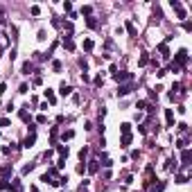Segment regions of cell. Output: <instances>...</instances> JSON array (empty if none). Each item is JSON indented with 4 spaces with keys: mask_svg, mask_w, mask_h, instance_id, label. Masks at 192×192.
Instances as JSON below:
<instances>
[{
    "mask_svg": "<svg viewBox=\"0 0 192 192\" xmlns=\"http://www.w3.org/2000/svg\"><path fill=\"white\" fill-rule=\"evenodd\" d=\"M174 59H176V64H174V66L185 68V66H188V50H185V48H183V50H179V52L174 54Z\"/></svg>",
    "mask_w": 192,
    "mask_h": 192,
    "instance_id": "1",
    "label": "cell"
},
{
    "mask_svg": "<svg viewBox=\"0 0 192 192\" xmlns=\"http://www.w3.org/2000/svg\"><path fill=\"white\" fill-rule=\"evenodd\" d=\"M165 122H167V127H174V111L172 109H165Z\"/></svg>",
    "mask_w": 192,
    "mask_h": 192,
    "instance_id": "2",
    "label": "cell"
},
{
    "mask_svg": "<svg viewBox=\"0 0 192 192\" xmlns=\"http://www.w3.org/2000/svg\"><path fill=\"white\" fill-rule=\"evenodd\" d=\"M131 77H133V75H131V72H124V70L113 75V79H115V81H124V79H131Z\"/></svg>",
    "mask_w": 192,
    "mask_h": 192,
    "instance_id": "3",
    "label": "cell"
},
{
    "mask_svg": "<svg viewBox=\"0 0 192 192\" xmlns=\"http://www.w3.org/2000/svg\"><path fill=\"white\" fill-rule=\"evenodd\" d=\"M34 142H36V133H30V136L25 138V142H23V147H27V149H30V147H34Z\"/></svg>",
    "mask_w": 192,
    "mask_h": 192,
    "instance_id": "4",
    "label": "cell"
},
{
    "mask_svg": "<svg viewBox=\"0 0 192 192\" xmlns=\"http://www.w3.org/2000/svg\"><path fill=\"white\" fill-rule=\"evenodd\" d=\"M97 169H99V160H88V172H91V174H95Z\"/></svg>",
    "mask_w": 192,
    "mask_h": 192,
    "instance_id": "5",
    "label": "cell"
},
{
    "mask_svg": "<svg viewBox=\"0 0 192 192\" xmlns=\"http://www.w3.org/2000/svg\"><path fill=\"white\" fill-rule=\"evenodd\" d=\"M7 176H11V165L0 167V179H7Z\"/></svg>",
    "mask_w": 192,
    "mask_h": 192,
    "instance_id": "6",
    "label": "cell"
},
{
    "mask_svg": "<svg viewBox=\"0 0 192 192\" xmlns=\"http://www.w3.org/2000/svg\"><path fill=\"white\" fill-rule=\"evenodd\" d=\"M158 52H160V57H163V59H167V57H169V50H167V43H160V45H158Z\"/></svg>",
    "mask_w": 192,
    "mask_h": 192,
    "instance_id": "7",
    "label": "cell"
},
{
    "mask_svg": "<svg viewBox=\"0 0 192 192\" xmlns=\"http://www.w3.org/2000/svg\"><path fill=\"white\" fill-rule=\"evenodd\" d=\"M57 152H59V156H61V158H68V154H70V149L64 147V145H57Z\"/></svg>",
    "mask_w": 192,
    "mask_h": 192,
    "instance_id": "8",
    "label": "cell"
},
{
    "mask_svg": "<svg viewBox=\"0 0 192 192\" xmlns=\"http://www.w3.org/2000/svg\"><path fill=\"white\" fill-rule=\"evenodd\" d=\"M129 93H131V84H124V86H120V88H118V95H129Z\"/></svg>",
    "mask_w": 192,
    "mask_h": 192,
    "instance_id": "9",
    "label": "cell"
},
{
    "mask_svg": "<svg viewBox=\"0 0 192 192\" xmlns=\"http://www.w3.org/2000/svg\"><path fill=\"white\" fill-rule=\"evenodd\" d=\"M32 70H34L32 61H25V64H23V75H32Z\"/></svg>",
    "mask_w": 192,
    "mask_h": 192,
    "instance_id": "10",
    "label": "cell"
},
{
    "mask_svg": "<svg viewBox=\"0 0 192 192\" xmlns=\"http://www.w3.org/2000/svg\"><path fill=\"white\" fill-rule=\"evenodd\" d=\"M181 160H183L185 165H188V163L192 160V152H190V149H183V154H181Z\"/></svg>",
    "mask_w": 192,
    "mask_h": 192,
    "instance_id": "11",
    "label": "cell"
},
{
    "mask_svg": "<svg viewBox=\"0 0 192 192\" xmlns=\"http://www.w3.org/2000/svg\"><path fill=\"white\" fill-rule=\"evenodd\" d=\"M59 93H61V95H70V93H72V86H68V84H61Z\"/></svg>",
    "mask_w": 192,
    "mask_h": 192,
    "instance_id": "12",
    "label": "cell"
},
{
    "mask_svg": "<svg viewBox=\"0 0 192 192\" xmlns=\"http://www.w3.org/2000/svg\"><path fill=\"white\" fill-rule=\"evenodd\" d=\"M64 48H66V50H70V52L75 50V43H72V38H70V36H68V38L64 41Z\"/></svg>",
    "mask_w": 192,
    "mask_h": 192,
    "instance_id": "13",
    "label": "cell"
},
{
    "mask_svg": "<svg viewBox=\"0 0 192 192\" xmlns=\"http://www.w3.org/2000/svg\"><path fill=\"white\" fill-rule=\"evenodd\" d=\"M120 145H122V147H129V145H131V133H127V136H122Z\"/></svg>",
    "mask_w": 192,
    "mask_h": 192,
    "instance_id": "14",
    "label": "cell"
},
{
    "mask_svg": "<svg viewBox=\"0 0 192 192\" xmlns=\"http://www.w3.org/2000/svg\"><path fill=\"white\" fill-rule=\"evenodd\" d=\"M120 131H122V136H127V133H131V124H129V122H124V124H120Z\"/></svg>",
    "mask_w": 192,
    "mask_h": 192,
    "instance_id": "15",
    "label": "cell"
},
{
    "mask_svg": "<svg viewBox=\"0 0 192 192\" xmlns=\"http://www.w3.org/2000/svg\"><path fill=\"white\" fill-rule=\"evenodd\" d=\"M45 97H48V102H50V104H54V102H57V97H54V93H52L50 88L45 91Z\"/></svg>",
    "mask_w": 192,
    "mask_h": 192,
    "instance_id": "16",
    "label": "cell"
},
{
    "mask_svg": "<svg viewBox=\"0 0 192 192\" xmlns=\"http://www.w3.org/2000/svg\"><path fill=\"white\" fill-rule=\"evenodd\" d=\"M169 5H172V9H174V11H181V9H183V5H181L179 0H172Z\"/></svg>",
    "mask_w": 192,
    "mask_h": 192,
    "instance_id": "17",
    "label": "cell"
},
{
    "mask_svg": "<svg viewBox=\"0 0 192 192\" xmlns=\"http://www.w3.org/2000/svg\"><path fill=\"white\" fill-rule=\"evenodd\" d=\"M9 188H11L14 192H21V190H23V185H21L18 181H14V183H9Z\"/></svg>",
    "mask_w": 192,
    "mask_h": 192,
    "instance_id": "18",
    "label": "cell"
},
{
    "mask_svg": "<svg viewBox=\"0 0 192 192\" xmlns=\"http://www.w3.org/2000/svg\"><path fill=\"white\" fill-rule=\"evenodd\" d=\"M84 50H86V52H91V50H93V41H91V38H86V41H84Z\"/></svg>",
    "mask_w": 192,
    "mask_h": 192,
    "instance_id": "19",
    "label": "cell"
},
{
    "mask_svg": "<svg viewBox=\"0 0 192 192\" xmlns=\"http://www.w3.org/2000/svg\"><path fill=\"white\" fill-rule=\"evenodd\" d=\"M176 147H179V149H185V147H188V140H185V138H181V140L176 142Z\"/></svg>",
    "mask_w": 192,
    "mask_h": 192,
    "instance_id": "20",
    "label": "cell"
},
{
    "mask_svg": "<svg viewBox=\"0 0 192 192\" xmlns=\"http://www.w3.org/2000/svg\"><path fill=\"white\" fill-rule=\"evenodd\" d=\"M176 183H188V176L185 174H176Z\"/></svg>",
    "mask_w": 192,
    "mask_h": 192,
    "instance_id": "21",
    "label": "cell"
},
{
    "mask_svg": "<svg viewBox=\"0 0 192 192\" xmlns=\"http://www.w3.org/2000/svg\"><path fill=\"white\" fill-rule=\"evenodd\" d=\"M163 190H165V183H158V185H154L149 192H163Z\"/></svg>",
    "mask_w": 192,
    "mask_h": 192,
    "instance_id": "22",
    "label": "cell"
},
{
    "mask_svg": "<svg viewBox=\"0 0 192 192\" xmlns=\"http://www.w3.org/2000/svg\"><path fill=\"white\" fill-rule=\"evenodd\" d=\"M165 167H167V169H176V160H174V158H169V160H167V165H165Z\"/></svg>",
    "mask_w": 192,
    "mask_h": 192,
    "instance_id": "23",
    "label": "cell"
},
{
    "mask_svg": "<svg viewBox=\"0 0 192 192\" xmlns=\"http://www.w3.org/2000/svg\"><path fill=\"white\" fill-rule=\"evenodd\" d=\"M138 64H140V66H147V64H149V57L142 52V57H140V61H138Z\"/></svg>",
    "mask_w": 192,
    "mask_h": 192,
    "instance_id": "24",
    "label": "cell"
},
{
    "mask_svg": "<svg viewBox=\"0 0 192 192\" xmlns=\"http://www.w3.org/2000/svg\"><path fill=\"white\" fill-rule=\"evenodd\" d=\"M72 136H75V131H70V129H68V131H64V136H61V138H64V140H70Z\"/></svg>",
    "mask_w": 192,
    "mask_h": 192,
    "instance_id": "25",
    "label": "cell"
},
{
    "mask_svg": "<svg viewBox=\"0 0 192 192\" xmlns=\"http://www.w3.org/2000/svg\"><path fill=\"white\" fill-rule=\"evenodd\" d=\"M18 115H21V120H30V115H27V111H25V109H21V111H18Z\"/></svg>",
    "mask_w": 192,
    "mask_h": 192,
    "instance_id": "26",
    "label": "cell"
},
{
    "mask_svg": "<svg viewBox=\"0 0 192 192\" xmlns=\"http://www.w3.org/2000/svg\"><path fill=\"white\" fill-rule=\"evenodd\" d=\"M86 156H88V149H86V147H84V149H81V152H79V158H81V163H84V160H86Z\"/></svg>",
    "mask_w": 192,
    "mask_h": 192,
    "instance_id": "27",
    "label": "cell"
},
{
    "mask_svg": "<svg viewBox=\"0 0 192 192\" xmlns=\"http://www.w3.org/2000/svg\"><path fill=\"white\" fill-rule=\"evenodd\" d=\"M127 30H129L131 36H136V27H133V23H127Z\"/></svg>",
    "mask_w": 192,
    "mask_h": 192,
    "instance_id": "28",
    "label": "cell"
},
{
    "mask_svg": "<svg viewBox=\"0 0 192 192\" xmlns=\"http://www.w3.org/2000/svg\"><path fill=\"white\" fill-rule=\"evenodd\" d=\"M91 11H93V7H91V5H86V7H81V14H86V16H88Z\"/></svg>",
    "mask_w": 192,
    "mask_h": 192,
    "instance_id": "29",
    "label": "cell"
},
{
    "mask_svg": "<svg viewBox=\"0 0 192 192\" xmlns=\"http://www.w3.org/2000/svg\"><path fill=\"white\" fill-rule=\"evenodd\" d=\"M136 109H147V111H149V104H147V102H138Z\"/></svg>",
    "mask_w": 192,
    "mask_h": 192,
    "instance_id": "30",
    "label": "cell"
},
{
    "mask_svg": "<svg viewBox=\"0 0 192 192\" xmlns=\"http://www.w3.org/2000/svg\"><path fill=\"white\" fill-rule=\"evenodd\" d=\"M32 169H34V165H32V163H30V165H25V167H23V174H30Z\"/></svg>",
    "mask_w": 192,
    "mask_h": 192,
    "instance_id": "31",
    "label": "cell"
},
{
    "mask_svg": "<svg viewBox=\"0 0 192 192\" xmlns=\"http://www.w3.org/2000/svg\"><path fill=\"white\" fill-rule=\"evenodd\" d=\"M86 25H88V27H97V21H95V18H88Z\"/></svg>",
    "mask_w": 192,
    "mask_h": 192,
    "instance_id": "32",
    "label": "cell"
},
{
    "mask_svg": "<svg viewBox=\"0 0 192 192\" xmlns=\"http://www.w3.org/2000/svg\"><path fill=\"white\" fill-rule=\"evenodd\" d=\"M7 188H9V183H7L5 179H0V190H7Z\"/></svg>",
    "mask_w": 192,
    "mask_h": 192,
    "instance_id": "33",
    "label": "cell"
},
{
    "mask_svg": "<svg viewBox=\"0 0 192 192\" xmlns=\"http://www.w3.org/2000/svg\"><path fill=\"white\" fill-rule=\"evenodd\" d=\"M176 127H179V131H188V124H185V122H179Z\"/></svg>",
    "mask_w": 192,
    "mask_h": 192,
    "instance_id": "34",
    "label": "cell"
},
{
    "mask_svg": "<svg viewBox=\"0 0 192 192\" xmlns=\"http://www.w3.org/2000/svg\"><path fill=\"white\" fill-rule=\"evenodd\" d=\"M41 84H43V79H41V77L36 75V77H34V86H41Z\"/></svg>",
    "mask_w": 192,
    "mask_h": 192,
    "instance_id": "35",
    "label": "cell"
},
{
    "mask_svg": "<svg viewBox=\"0 0 192 192\" xmlns=\"http://www.w3.org/2000/svg\"><path fill=\"white\" fill-rule=\"evenodd\" d=\"M45 120H48L45 115H38V118H36V122H38V124H45Z\"/></svg>",
    "mask_w": 192,
    "mask_h": 192,
    "instance_id": "36",
    "label": "cell"
},
{
    "mask_svg": "<svg viewBox=\"0 0 192 192\" xmlns=\"http://www.w3.org/2000/svg\"><path fill=\"white\" fill-rule=\"evenodd\" d=\"M0 127H9V120H7V118H2V120H0Z\"/></svg>",
    "mask_w": 192,
    "mask_h": 192,
    "instance_id": "37",
    "label": "cell"
}]
</instances>
